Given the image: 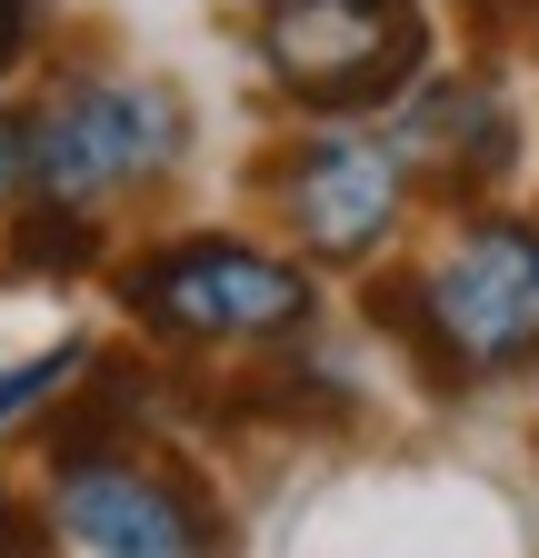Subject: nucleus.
<instances>
[{
  "label": "nucleus",
  "instance_id": "nucleus-1",
  "mask_svg": "<svg viewBox=\"0 0 539 558\" xmlns=\"http://www.w3.org/2000/svg\"><path fill=\"white\" fill-rule=\"evenodd\" d=\"M370 319L410 339L420 379H440V389L529 369L539 360V220L469 209L420 279H380Z\"/></svg>",
  "mask_w": 539,
  "mask_h": 558
},
{
  "label": "nucleus",
  "instance_id": "nucleus-2",
  "mask_svg": "<svg viewBox=\"0 0 539 558\" xmlns=\"http://www.w3.org/2000/svg\"><path fill=\"white\" fill-rule=\"evenodd\" d=\"M260 70L310 120L410 100V81L430 70V11L420 0H270L260 11Z\"/></svg>",
  "mask_w": 539,
  "mask_h": 558
},
{
  "label": "nucleus",
  "instance_id": "nucleus-3",
  "mask_svg": "<svg viewBox=\"0 0 539 558\" xmlns=\"http://www.w3.org/2000/svg\"><path fill=\"white\" fill-rule=\"evenodd\" d=\"M120 300H130V319H151L170 339H290L320 310V290H310L300 259H270V250L220 240V230L130 259Z\"/></svg>",
  "mask_w": 539,
  "mask_h": 558
},
{
  "label": "nucleus",
  "instance_id": "nucleus-4",
  "mask_svg": "<svg viewBox=\"0 0 539 558\" xmlns=\"http://www.w3.org/2000/svg\"><path fill=\"white\" fill-rule=\"evenodd\" d=\"M270 209L290 220V240L330 269L380 259L390 230L410 220V160L380 130H300L270 160Z\"/></svg>",
  "mask_w": 539,
  "mask_h": 558
},
{
  "label": "nucleus",
  "instance_id": "nucleus-5",
  "mask_svg": "<svg viewBox=\"0 0 539 558\" xmlns=\"http://www.w3.org/2000/svg\"><path fill=\"white\" fill-rule=\"evenodd\" d=\"M180 160V100L160 81H60L31 120V180L50 199H110Z\"/></svg>",
  "mask_w": 539,
  "mask_h": 558
},
{
  "label": "nucleus",
  "instance_id": "nucleus-6",
  "mask_svg": "<svg viewBox=\"0 0 539 558\" xmlns=\"http://www.w3.org/2000/svg\"><path fill=\"white\" fill-rule=\"evenodd\" d=\"M50 519H60V538H81L91 558H220L211 488H200L190 469H170V459H130V449L60 459Z\"/></svg>",
  "mask_w": 539,
  "mask_h": 558
},
{
  "label": "nucleus",
  "instance_id": "nucleus-7",
  "mask_svg": "<svg viewBox=\"0 0 539 558\" xmlns=\"http://www.w3.org/2000/svg\"><path fill=\"white\" fill-rule=\"evenodd\" d=\"M399 160H410V180L430 170V190H450V199L500 190L510 160H519V120H510L500 81H410Z\"/></svg>",
  "mask_w": 539,
  "mask_h": 558
},
{
  "label": "nucleus",
  "instance_id": "nucleus-8",
  "mask_svg": "<svg viewBox=\"0 0 539 558\" xmlns=\"http://www.w3.org/2000/svg\"><path fill=\"white\" fill-rule=\"evenodd\" d=\"M100 240H91V220H81V199H50V209H21L11 220V269H81Z\"/></svg>",
  "mask_w": 539,
  "mask_h": 558
},
{
  "label": "nucleus",
  "instance_id": "nucleus-9",
  "mask_svg": "<svg viewBox=\"0 0 539 558\" xmlns=\"http://www.w3.org/2000/svg\"><path fill=\"white\" fill-rule=\"evenodd\" d=\"M81 369H91V349H81V339H60V349H50V360H31L21 379H0V418H21L31 399H50L60 379H81Z\"/></svg>",
  "mask_w": 539,
  "mask_h": 558
},
{
  "label": "nucleus",
  "instance_id": "nucleus-10",
  "mask_svg": "<svg viewBox=\"0 0 539 558\" xmlns=\"http://www.w3.org/2000/svg\"><path fill=\"white\" fill-rule=\"evenodd\" d=\"M50 548V529L31 519V509H11V499H0V558H40Z\"/></svg>",
  "mask_w": 539,
  "mask_h": 558
},
{
  "label": "nucleus",
  "instance_id": "nucleus-11",
  "mask_svg": "<svg viewBox=\"0 0 539 558\" xmlns=\"http://www.w3.org/2000/svg\"><path fill=\"white\" fill-rule=\"evenodd\" d=\"M21 170H31V130H11V120H0V199L21 190Z\"/></svg>",
  "mask_w": 539,
  "mask_h": 558
},
{
  "label": "nucleus",
  "instance_id": "nucleus-12",
  "mask_svg": "<svg viewBox=\"0 0 539 558\" xmlns=\"http://www.w3.org/2000/svg\"><path fill=\"white\" fill-rule=\"evenodd\" d=\"M250 11H270V0H250Z\"/></svg>",
  "mask_w": 539,
  "mask_h": 558
}]
</instances>
